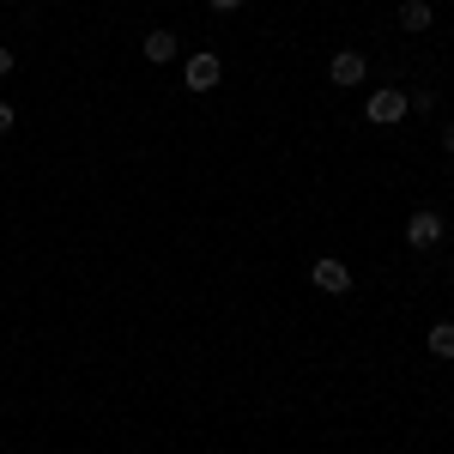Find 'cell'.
I'll return each mask as SVG.
<instances>
[{
  "instance_id": "obj_11",
  "label": "cell",
  "mask_w": 454,
  "mask_h": 454,
  "mask_svg": "<svg viewBox=\"0 0 454 454\" xmlns=\"http://www.w3.org/2000/svg\"><path fill=\"white\" fill-rule=\"evenodd\" d=\"M12 67H19V61H12V49H0V79H6Z\"/></svg>"
},
{
  "instance_id": "obj_1",
  "label": "cell",
  "mask_w": 454,
  "mask_h": 454,
  "mask_svg": "<svg viewBox=\"0 0 454 454\" xmlns=\"http://www.w3.org/2000/svg\"><path fill=\"white\" fill-rule=\"evenodd\" d=\"M218 79H224V61H218L212 49H200V55H188V67H182V85H188V91H212Z\"/></svg>"
},
{
  "instance_id": "obj_5",
  "label": "cell",
  "mask_w": 454,
  "mask_h": 454,
  "mask_svg": "<svg viewBox=\"0 0 454 454\" xmlns=\"http://www.w3.org/2000/svg\"><path fill=\"white\" fill-rule=\"evenodd\" d=\"M364 73H370V61H364L357 49H340V55L327 61V79H333V85H364Z\"/></svg>"
},
{
  "instance_id": "obj_12",
  "label": "cell",
  "mask_w": 454,
  "mask_h": 454,
  "mask_svg": "<svg viewBox=\"0 0 454 454\" xmlns=\"http://www.w3.org/2000/svg\"><path fill=\"white\" fill-rule=\"evenodd\" d=\"M237 6H243V0H212V12H237Z\"/></svg>"
},
{
  "instance_id": "obj_7",
  "label": "cell",
  "mask_w": 454,
  "mask_h": 454,
  "mask_svg": "<svg viewBox=\"0 0 454 454\" xmlns=\"http://www.w3.org/2000/svg\"><path fill=\"white\" fill-rule=\"evenodd\" d=\"M430 25H436V6H430V0H406V6H400V31H430Z\"/></svg>"
},
{
  "instance_id": "obj_3",
  "label": "cell",
  "mask_w": 454,
  "mask_h": 454,
  "mask_svg": "<svg viewBox=\"0 0 454 454\" xmlns=\"http://www.w3.org/2000/svg\"><path fill=\"white\" fill-rule=\"evenodd\" d=\"M309 279H315V291H327V297H346L351 291V267L333 261V254H321V261L309 267Z\"/></svg>"
},
{
  "instance_id": "obj_13",
  "label": "cell",
  "mask_w": 454,
  "mask_h": 454,
  "mask_svg": "<svg viewBox=\"0 0 454 454\" xmlns=\"http://www.w3.org/2000/svg\"><path fill=\"white\" fill-rule=\"evenodd\" d=\"M442 145H449V152H454V121H449V128H442Z\"/></svg>"
},
{
  "instance_id": "obj_6",
  "label": "cell",
  "mask_w": 454,
  "mask_h": 454,
  "mask_svg": "<svg viewBox=\"0 0 454 454\" xmlns=\"http://www.w3.org/2000/svg\"><path fill=\"white\" fill-rule=\"evenodd\" d=\"M176 55H182L176 31H152V36H145V61H152V67H170Z\"/></svg>"
},
{
  "instance_id": "obj_10",
  "label": "cell",
  "mask_w": 454,
  "mask_h": 454,
  "mask_svg": "<svg viewBox=\"0 0 454 454\" xmlns=\"http://www.w3.org/2000/svg\"><path fill=\"white\" fill-rule=\"evenodd\" d=\"M12 121H19V115H12V104H0V134H12Z\"/></svg>"
},
{
  "instance_id": "obj_2",
  "label": "cell",
  "mask_w": 454,
  "mask_h": 454,
  "mask_svg": "<svg viewBox=\"0 0 454 454\" xmlns=\"http://www.w3.org/2000/svg\"><path fill=\"white\" fill-rule=\"evenodd\" d=\"M364 115H370V128H394V121L406 115V91H394V85H382V91H370V104H364Z\"/></svg>"
},
{
  "instance_id": "obj_8",
  "label": "cell",
  "mask_w": 454,
  "mask_h": 454,
  "mask_svg": "<svg viewBox=\"0 0 454 454\" xmlns=\"http://www.w3.org/2000/svg\"><path fill=\"white\" fill-rule=\"evenodd\" d=\"M424 346H430V357H442V364H454V321H436V327L424 333Z\"/></svg>"
},
{
  "instance_id": "obj_9",
  "label": "cell",
  "mask_w": 454,
  "mask_h": 454,
  "mask_svg": "<svg viewBox=\"0 0 454 454\" xmlns=\"http://www.w3.org/2000/svg\"><path fill=\"white\" fill-rule=\"evenodd\" d=\"M406 115H436V91H406Z\"/></svg>"
},
{
  "instance_id": "obj_4",
  "label": "cell",
  "mask_w": 454,
  "mask_h": 454,
  "mask_svg": "<svg viewBox=\"0 0 454 454\" xmlns=\"http://www.w3.org/2000/svg\"><path fill=\"white\" fill-rule=\"evenodd\" d=\"M442 231H449L442 212H430V207H419L412 218H406V243H412V248H436V243H442Z\"/></svg>"
}]
</instances>
